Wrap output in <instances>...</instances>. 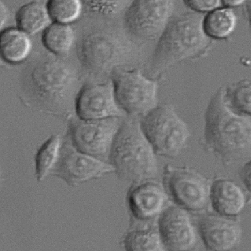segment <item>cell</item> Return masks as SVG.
I'll list each match as a JSON object with an SVG mask.
<instances>
[{
    "label": "cell",
    "mask_w": 251,
    "mask_h": 251,
    "mask_svg": "<svg viewBox=\"0 0 251 251\" xmlns=\"http://www.w3.org/2000/svg\"><path fill=\"white\" fill-rule=\"evenodd\" d=\"M82 87L80 75L71 63L54 54L44 55L24 71L22 98L31 109L67 118L75 112Z\"/></svg>",
    "instance_id": "cell-1"
},
{
    "label": "cell",
    "mask_w": 251,
    "mask_h": 251,
    "mask_svg": "<svg viewBox=\"0 0 251 251\" xmlns=\"http://www.w3.org/2000/svg\"><path fill=\"white\" fill-rule=\"evenodd\" d=\"M205 137L215 152L226 161H237L251 152L250 115L237 112L227 103L221 89L211 100L205 114Z\"/></svg>",
    "instance_id": "cell-2"
},
{
    "label": "cell",
    "mask_w": 251,
    "mask_h": 251,
    "mask_svg": "<svg viewBox=\"0 0 251 251\" xmlns=\"http://www.w3.org/2000/svg\"><path fill=\"white\" fill-rule=\"evenodd\" d=\"M201 13H188L170 22L163 32L154 54L152 73L160 74L175 64L197 56L208 47Z\"/></svg>",
    "instance_id": "cell-3"
},
{
    "label": "cell",
    "mask_w": 251,
    "mask_h": 251,
    "mask_svg": "<svg viewBox=\"0 0 251 251\" xmlns=\"http://www.w3.org/2000/svg\"><path fill=\"white\" fill-rule=\"evenodd\" d=\"M111 164L122 180L138 184L156 176V153L141 129L140 123L129 119L122 123L109 156Z\"/></svg>",
    "instance_id": "cell-4"
},
{
    "label": "cell",
    "mask_w": 251,
    "mask_h": 251,
    "mask_svg": "<svg viewBox=\"0 0 251 251\" xmlns=\"http://www.w3.org/2000/svg\"><path fill=\"white\" fill-rule=\"evenodd\" d=\"M132 46L126 36L111 27L95 29L86 34L79 42L77 54L85 70L95 75L115 71L126 62Z\"/></svg>",
    "instance_id": "cell-5"
},
{
    "label": "cell",
    "mask_w": 251,
    "mask_h": 251,
    "mask_svg": "<svg viewBox=\"0 0 251 251\" xmlns=\"http://www.w3.org/2000/svg\"><path fill=\"white\" fill-rule=\"evenodd\" d=\"M140 125L155 153L165 157L177 156L190 137L188 126L168 105L155 107L143 116Z\"/></svg>",
    "instance_id": "cell-6"
},
{
    "label": "cell",
    "mask_w": 251,
    "mask_h": 251,
    "mask_svg": "<svg viewBox=\"0 0 251 251\" xmlns=\"http://www.w3.org/2000/svg\"><path fill=\"white\" fill-rule=\"evenodd\" d=\"M120 117L96 120L77 118L71 122L69 134L74 148L106 161L122 124Z\"/></svg>",
    "instance_id": "cell-7"
},
{
    "label": "cell",
    "mask_w": 251,
    "mask_h": 251,
    "mask_svg": "<svg viewBox=\"0 0 251 251\" xmlns=\"http://www.w3.org/2000/svg\"><path fill=\"white\" fill-rule=\"evenodd\" d=\"M111 82L118 106L131 116H144L156 106V83L140 72L115 71Z\"/></svg>",
    "instance_id": "cell-8"
},
{
    "label": "cell",
    "mask_w": 251,
    "mask_h": 251,
    "mask_svg": "<svg viewBox=\"0 0 251 251\" xmlns=\"http://www.w3.org/2000/svg\"><path fill=\"white\" fill-rule=\"evenodd\" d=\"M176 0H134L126 15L127 28L135 37L154 39L170 23Z\"/></svg>",
    "instance_id": "cell-9"
},
{
    "label": "cell",
    "mask_w": 251,
    "mask_h": 251,
    "mask_svg": "<svg viewBox=\"0 0 251 251\" xmlns=\"http://www.w3.org/2000/svg\"><path fill=\"white\" fill-rule=\"evenodd\" d=\"M115 171L111 163L79 152L73 145L61 146L60 154L51 174L72 187Z\"/></svg>",
    "instance_id": "cell-10"
},
{
    "label": "cell",
    "mask_w": 251,
    "mask_h": 251,
    "mask_svg": "<svg viewBox=\"0 0 251 251\" xmlns=\"http://www.w3.org/2000/svg\"><path fill=\"white\" fill-rule=\"evenodd\" d=\"M166 178L170 193L178 205L191 211L204 208L210 190L201 174L193 170L178 168L168 171Z\"/></svg>",
    "instance_id": "cell-11"
},
{
    "label": "cell",
    "mask_w": 251,
    "mask_h": 251,
    "mask_svg": "<svg viewBox=\"0 0 251 251\" xmlns=\"http://www.w3.org/2000/svg\"><path fill=\"white\" fill-rule=\"evenodd\" d=\"M75 112L83 120L121 117L123 110L115 99L112 82L83 86L75 99Z\"/></svg>",
    "instance_id": "cell-12"
},
{
    "label": "cell",
    "mask_w": 251,
    "mask_h": 251,
    "mask_svg": "<svg viewBox=\"0 0 251 251\" xmlns=\"http://www.w3.org/2000/svg\"><path fill=\"white\" fill-rule=\"evenodd\" d=\"M159 232L165 248L170 251H186L196 242V234L190 217L184 209L171 206L159 220Z\"/></svg>",
    "instance_id": "cell-13"
},
{
    "label": "cell",
    "mask_w": 251,
    "mask_h": 251,
    "mask_svg": "<svg viewBox=\"0 0 251 251\" xmlns=\"http://www.w3.org/2000/svg\"><path fill=\"white\" fill-rule=\"evenodd\" d=\"M200 230L207 249L212 251L232 250L241 236L240 225L229 217L221 214H209L203 217Z\"/></svg>",
    "instance_id": "cell-14"
},
{
    "label": "cell",
    "mask_w": 251,
    "mask_h": 251,
    "mask_svg": "<svg viewBox=\"0 0 251 251\" xmlns=\"http://www.w3.org/2000/svg\"><path fill=\"white\" fill-rule=\"evenodd\" d=\"M127 195V202L131 214L135 219L147 221L162 212L166 201V194L162 186L149 180L138 183Z\"/></svg>",
    "instance_id": "cell-15"
},
{
    "label": "cell",
    "mask_w": 251,
    "mask_h": 251,
    "mask_svg": "<svg viewBox=\"0 0 251 251\" xmlns=\"http://www.w3.org/2000/svg\"><path fill=\"white\" fill-rule=\"evenodd\" d=\"M210 196L214 209L222 216H237L245 205L244 192L232 181L219 180L214 182L210 191Z\"/></svg>",
    "instance_id": "cell-16"
},
{
    "label": "cell",
    "mask_w": 251,
    "mask_h": 251,
    "mask_svg": "<svg viewBox=\"0 0 251 251\" xmlns=\"http://www.w3.org/2000/svg\"><path fill=\"white\" fill-rule=\"evenodd\" d=\"M29 35L10 27L0 33V57L4 62L17 65L28 58L32 49Z\"/></svg>",
    "instance_id": "cell-17"
},
{
    "label": "cell",
    "mask_w": 251,
    "mask_h": 251,
    "mask_svg": "<svg viewBox=\"0 0 251 251\" xmlns=\"http://www.w3.org/2000/svg\"><path fill=\"white\" fill-rule=\"evenodd\" d=\"M51 20L46 5L39 1H31L22 6L16 14L18 28L33 35L49 26Z\"/></svg>",
    "instance_id": "cell-18"
},
{
    "label": "cell",
    "mask_w": 251,
    "mask_h": 251,
    "mask_svg": "<svg viewBox=\"0 0 251 251\" xmlns=\"http://www.w3.org/2000/svg\"><path fill=\"white\" fill-rule=\"evenodd\" d=\"M237 23L238 17L232 8L220 7L205 16L203 26L208 37L222 39L233 34Z\"/></svg>",
    "instance_id": "cell-19"
},
{
    "label": "cell",
    "mask_w": 251,
    "mask_h": 251,
    "mask_svg": "<svg viewBox=\"0 0 251 251\" xmlns=\"http://www.w3.org/2000/svg\"><path fill=\"white\" fill-rule=\"evenodd\" d=\"M75 31L69 25L52 23L43 31L42 40L44 46L50 53L63 57L73 48Z\"/></svg>",
    "instance_id": "cell-20"
},
{
    "label": "cell",
    "mask_w": 251,
    "mask_h": 251,
    "mask_svg": "<svg viewBox=\"0 0 251 251\" xmlns=\"http://www.w3.org/2000/svg\"><path fill=\"white\" fill-rule=\"evenodd\" d=\"M59 135H53L38 150L35 156V175L38 181L44 180L53 170L58 161L61 149Z\"/></svg>",
    "instance_id": "cell-21"
},
{
    "label": "cell",
    "mask_w": 251,
    "mask_h": 251,
    "mask_svg": "<svg viewBox=\"0 0 251 251\" xmlns=\"http://www.w3.org/2000/svg\"><path fill=\"white\" fill-rule=\"evenodd\" d=\"M127 251H163L160 235L152 229H135L127 233L123 241Z\"/></svg>",
    "instance_id": "cell-22"
},
{
    "label": "cell",
    "mask_w": 251,
    "mask_h": 251,
    "mask_svg": "<svg viewBox=\"0 0 251 251\" xmlns=\"http://www.w3.org/2000/svg\"><path fill=\"white\" fill-rule=\"evenodd\" d=\"M82 0H48L47 8L51 21L71 25L80 18Z\"/></svg>",
    "instance_id": "cell-23"
},
{
    "label": "cell",
    "mask_w": 251,
    "mask_h": 251,
    "mask_svg": "<svg viewBox=\"0 0 251 251\" xmlns=\"http://www.w3.org/2000/svg\"><path fill=\"white\" fill-rule=\"evenodd\" d=\"M225 98L229 106L237 112L250 115L251 83L242 81L225 90Z\"/></svg>",
    "instance_id": "cell-24"
},
{
    "label": "cell",
    "mask_w": 251,
    "mask_h": 251,
    "mask_svg": "<svg viewBox=\"0 0 251 251\" xmlns=\"http://www.w3.org/2000/svg\"><path fill=\"white\" fill-rule=\"evenodd\" d=\"M130 0H82L87 9L101 17H113L121 13L129 5Z\"/></svg>",
    "instance_id": "cell-25"
},
{
    "label": "cell",
    "mask_w": 251,
    "mask_h": 251,
    "mask_svg": "<svg viewBox=\"0 0 251 251\" xmlns=\"http://www.w3.org/2000/svg\"><path fill=\"white\" fill-rule=\"evenodd\" d=\"M186 5L199 13H209L221 7V0H184Z\"/></svg>",
    "instance_id": "cell-26"
},
{
    "label": "cell",
    "mask_w": 251,
    "mask_h": 251,
    "mask_svg": "<svg viewBox=\"0 0 251 251\" xmlns=\"http://www.w3.org/2000/svg\"><path fill=\"white\" fill-rule=\"evenodd\" d=\"M9 18V11L1 0H0V33L4 29Z\"/></svg>",
    "instance_id": "cell-27"
},
{
    "label": "cell",
    "mask_w": 251,
    "mask_h": 251,
    "mask_svg": "<svg viewBox=\"0 0 251 251\" xmlns=\"http://www.w3.org/2000/svg\"><path fill=\"white\" fill-rule=\"evenodd\" d=\"M251 167H250V163L246 164L244 167V169H243L242 173V177L243 178V180H244L245 182V184L248 188L250 189V182H251Z\"/></svg>",
    "instance_id": "cell-28"
},
{
    "label": "cell",
    "mask_w": 251,
    "mask_h": 251,
    "mask_svg": "<svg viewBox=\"0 0 251 251\" xmlns=\"http://www.w3.org/2000/svg\"><path fill=\"white\" fill-rule=\"evenodd\" d=\"M249 0H221L222 3L226 7L234 8L241 6Z\"/></svg>",
    "instance_id": "cell-29"
},
{
    "label": "cell",
    "mask_w": 251,
    "mask_h": 251,
    "mask_svg": "<svg viewBox=\"0 0 251 251\" xmlns=\"http://www.w3.org/2000/svg\"><path fill=\"white\" fill-rule=\"evenodd\" d=\"M4 65V62L2 61V59L1 57H0V67L3 66Z\"/></svg>",
    "instance_id": "cell-30"
},
{
    "label": "cell",
    "mask_w": 251,
    "mask_h": 251,
    "mask_svg": "<svg viewBox=\"0 0 251 251\" xmlns=\"http://www.w3.org/2000/svg\"><path fill=\"white\" fill-rule=\"evenodd\" d=\"M1 180H2V173H1V168H0V184H1Z\"/></svg>",
    "instance_id": "cell-31"
}]
</instances>
